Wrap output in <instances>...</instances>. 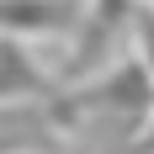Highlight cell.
<instances>
[{"instance_id": "6da1fadb", "label": "cell", "mask_w": 154, "mask_h": 154, "mask_svg": "<svg viewBox=\"0 0 154 154\" xmlns=\"http://www.w3.org/2000/svg\"><path fill=\"white\" fill-rule=\"evenodd\" d=\"M75 21L59 0H0V27L11 32H64Z\"/></svg>"}, {"instance_id": "7a4b0ae2", "label": "cell", "mask_w": 154, "mask_h": 154, "mask_svg": "<svg viewBox=\"0 0 154 154\" xmlns=\"http://www.w3.org/2000/svg\"><path fill=\"white\" fill-rule=\"evenodd\" d=\"M43 80H37V69L27 64V53L16 43H0V96H21V91H37Z\"/></svg>"}, {"instance_id": "3957f363", "label": "cell", "mask_w": 154, "mask_h": 154, "mask_svg": "<svg viewBox=\"0 0 154 154\" xmlns=\"http://www.w3.org/2000/svg\"><path fill=\"white\" fill-rule=\"evenodd\" d=\"M138 37H143V48H149L143 59H149V69H154V16L149 11H138Z\"/></svg>"}]
</instances>
